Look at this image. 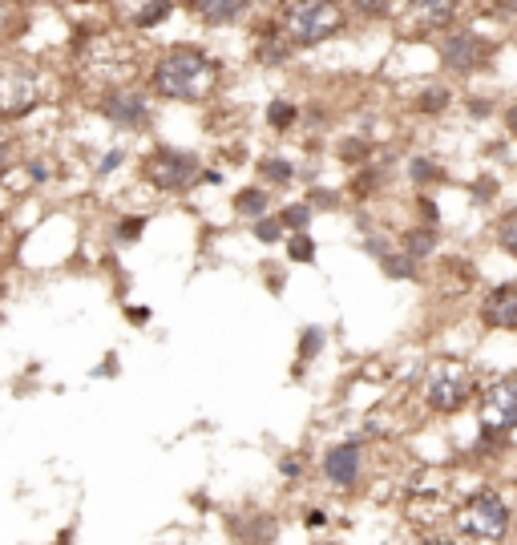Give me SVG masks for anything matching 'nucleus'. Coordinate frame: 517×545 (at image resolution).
<instances>
[{"label": "nucleus", "instance_id": "f3484780", "mask_svg": "<svg viewBox=\"0 0 517 545\" xmlns=\"http://www.w3.org/2000/svg\"><path fill=\"white\" fill-rule=\"evenodd\" d=\"M404 182L412 186V194H433L437 186L449 182V166L437 154H408L404 158Z\"/></svg>", "mask_w": 517, "mask_h": 545}, {"label": "nucleus", "instance_id": "864d4df0", "mask_svg": "<svg viewBox=\"0 0 517 545\" xmlns=\"http://www.w3.org/2000/svg\"><path fill=\"white\" fill-rule=\"evenodd\" d=\"M307 545H344V541H336V537H316V541H307Z\"/></svg>", "mask_w": 517, "mask_h": 545}, {"label": "nucleus", "instance_id": "2f4dec72", "mask_svg": "<svg viewBox=\"0 0 517 545\" xmlns=\"http://www.w3.org/2000/svg\"><path fill=\"white\" fill-rule=\"evenodd\" d=\"M275 214H279V223H283V231H287V235L312 231V223H316V210L303 202V194H299V198H287V202H283Z\"/></svg>", "mask_w": 517, "mask_h": 545}, {"label": "nucleus", "instance_id": "a211bd4d", "mask_svg": "<svg viewBox=\"0 0 517 545\" xmlns=\"http://www.w3.org/2000/svg\"><path fill=\"white\" fill-rule=\"evenodd\" d=\"M441 243H445V231H441V227H421V223H408V227H400V231H396V247H400L408 259H417L421 267L437 259Z\"/></svg>", "mask_w": 517, "mask_h": 545}, {"label": "nucleus", "instance_id": "6ab92c4d", "mask_svg": "<svg viewBox=\"0 0 517 545\" xmlns=\"http://www.w3.org/2000/svg\"><path fill=\"white\" fill-rule=\"evenodd\" d=\"M255 178L259 186H267L271 194L275 190H291L299 182V162L291 154H259L255 158Z\"/></svg>", "mask_w": 517, "mask_h": 545}, {"label": "nucleus", "instance_id": "5fc2aeb1", "mask_svg": "<svg viewBox=\"0 0 517 545\" xmlns=\"http://www.w3.org/2000/svg\"><path fill=\"white\" fill-rule=\"evenodd\" d=\"M53 545H73V529H65V533H61V537H57Z\"/></svg>", "mask_w": 517, "mask_h": 545}, {"label": "nucleus", "instance_id": "9b49d317", "mask_svg": "<svg viewBox=\"0 0 517 545\" xmlns=\"http://www.w3.org/2000/svg\"><path fill=\"white\" fill-rule=\"evenodd\" d=\"M477 424L501 428V432H517V376L513 372H497L481 380L477 392Z\"/></svg>", "mask_w": 517, "mask_h": 545}, {"label": "nucleus", "instance_id": "f03ea898", "mask_svg": "<svg viewBox=\"0 0 517 545\" xmlns=\"http://www.w3.org/2000/svg\"><path fill=\"white\" fill-rule=\"evenodd\" d=\"M275 17H279V29H283V41L295 53L324 49L352 29L344 0H283L275 9Z\"/></svg>", "mask_w": 517, "mask_h": 545}, {"label": "nucleus", "instance_id": "f8f14e48", "mask_svg": "<svg viewBox=\"0 0 517 545\" xmlns=\"http://www.w3.org/2000/svg\"><path fill=\"white\" fill-rule=\"evenodd\" d=\"M477 323L485 332L517 336V279H501L481 291L477 299Z\"/></svg>", "mask_w": 517, "mask_h": 545}, {"label": "nucleus", "instance_id": "603ef678", "mask_svg": "<svg viewBox=\"0 0 517 545\" xmlns=\"http://www.w3.org/2000/svg\"><path fill=\"white\" fill-rule=\"evenodd\" d=\"M283 0H255V13H275Z\"/></svg>", "mask_w": 517, "mask_h": 545}, {"label": "nucleus", "instance_id": "393cba45", "mask_svg": "<svg viewBox=\"0 0 517 545\" xmlns=\"http://www.w3.org/2000/svg\"><path fill=\"white\" fill-rule=\"evenodd\" d=\"M146 227H150V214L146 210H122L114 223H110V239H114V247H138L142 239H146Z\"/></svg>", "mask_w": 517, "mask_h": 545}, {"label": "nucleus", "instance_id": "c03bdc74", "mask_svg": "<svg viewBox=\"0 0 517 545\" xmlns=\"http://www.w3.org/2000/svg\"><path fill=\"white\" fill-rule=\"evenodd\" d=\"M493 21H501V25H513L517 21V0H485V5H481Z\"/></svg>", "mask_w": 517, "mask_h": 545}, {"label": "nucleus", "instance_id": "c9c22d12", "mask_svg": "<svg viewBox=\"0 0 517 545\" xmlns=\"http://www.w3.org/2000/svg\"><path fill=\"white\" fill-rule=\"evenodd\" d=\"M21 142L9 134V126H0V182H9L21 170Z\"/></svg>", "mask_w": 517, "mask_h": 545}, {"label": "nucleus", "instance_id": "37998d69", "mask_svg": "<svg viewBox=\"0 0 517 545\" xmlns=\"http://www.w3.org/2000/svg\"><path fill=\"white\" fill-rule=\"evenodd\" d=\"M299 525H303L307 533H324V529L332 525V509H328V505H307V509L299 513Z\"/></svg>", "mask_w": 517, "mask_h": 545}, {"label": "nucleus", "instance_id": "20e7f679", "mask_svg": "<svg viewBox=\"0 0 517 545\" xmlns=\"http://www.w3.org/2000/svg\"><path fill=\"white\" fill-rule=\"evenodd\" d=\"M513 529H517V509L493 485H481L453 505V533L465 545H509Z\"/></svg>", "mask_w": 517, "mask_h": 545}, {"label": "nucleus", "instance_id": "f257e3e1", "mask_svg": "<svg viewBox=\"0 0 517 545\" xmlns=\"http://www.w3.org/2000/svg\"><path fill=\"white\" fill-rule=\"evenodd\" d=\"M227 65L198 41H170L150 57L146 89L162 105H202L223 89Z\"/></svg>", "mask_w": 517, "mask_h": 545}, {"label": "nucleus", "instance_id": "5701e85b", "mask_svg": "<svg viewBox=\"0 0 517 545\" xmlns=\"http://www.w3.org/2000/svg\"><path fill=\"white\" fill-rule=\"evenodd\" d=\"M513 445V436L501 432V428H489V424H477V436H473V445L465 449L473 461H501Z\"/></svg>", "mask_w": 517, "mask_h": 545}, {"label": "nucleus", "instance_id": "1a4fd4ad", "mask_svg": "<svg viewBox=\"0 0 517 545\" xmlns=\"http://www.w3.org/2000/svg\"><path fill=\"white\" fill-rule=\"evenodd\" d=\"M368 436H360V432H352V436H344V441H332L324 453H320V461H316V473H320V481L332 489V493H340V497H356V493H364V485H368Z\"/></svg>", "mask_w": 517, "mask_h": 545}, {"label": "nucleus", "instance_id": "de8ad7c7", "mask_svg": "<svg viewBox=\"0 0 517 545\" xmlns=\"http://www.w3.org/2000/svg\"><path fill=\"white\" fill-rule=\"evenodd\" d=\"M497 118H501V130H505L509 138H517V97L501 105V114H497Z\"/></svg>", "mask_w": 517, "mask_h": 545}, {"label": "nucleus", "instance_id": "4be33fe9", "mask_svg": "<svg viewBox=\"0 0 517 545\" xmlns=\"http://www.w3.org/2000/svg\"><path fill=\"white\" fill-rule=\"evenodd\" d=\"M299 118H303V105L287 93H275L267 105H263V126L275 134V138H287L299 130Z\"/></svg>", "mask_w": 517, "mask_h": 545}, {"label": "nucleus", "instance_id": "8fccbe9b", "mask_svg": "<svg viewBox=\"0 0 517 545\" xmlns=\"http://www.w3.org/2000/svg\"><path fill=\"white\" fill-rule=\"evenodd\" d=\"M118 368H122V364H118V356L110 352V356H106V364H97V368H93V376H97V380H110V376H118Z\"/></svg>", "mask_w": 517, "mask_h": 545}, {"label": "nucleus", "instance_id": "72a5a7b5", "mask_svg": "<svg viewBox=\"0 0 517 545\" xmlns=\"http://www.w3.org/2000/svg\"><path fill=\"white\" fill-rule=\"evenodd\" d=\"M126 162H130V146H110V150H101L97 158H93V182H106V178H114L118 170H126Z\"/></svg>", "mask_w": 517, "mask_h": 545}, {"label": "nucleus", "instance_id": "79ce46f5", "mask_svg": "<svg viewBox=\"0 0 517 545\" xmlns=\"http://www.w3.org/2000/svg\"><path fill=\"white\" fill-rule=\"evenodd\" d=\"M412 210H417V223H421V227H441L437 194H412Z\"/></svg>", "mask_w": 517, "mask_h": 545}, {"label": "nucleus", "instance_id": "a878e982", "mask_svg": "<svg viewBox=\"0 0 517 545\" xmlns=\"http://www.w3.org/2000/svg\"><path fill=\"white\" fill-rule=\"evenodd\" d=\"M372 158H376V142H372L368 134H360V130H352V134H344V138L336 142V162L348 166V170H360V166H368Z\"/></svg>", "mask_w": 517, "mask_h": 545}, {"label": "nucleus", "instance_id": "f704fd0d", "mask_svg": "<svg viewBox=\"0 0 517 545\" xmlns=\"http://www.w3.org/2000/svg\"><path fill=\"white\" fill-rule=\"evenodd\" d=\"M247 231H251V239H255L259 247H283V239H287V231H283V223H279L275 210L263 214V218H255V223H247Z\"/></svg>", "mask_w": 517, "mask_h": 545}, {"label": "nucleus", "instance_id": "b1692460", "mask_svg": "<svg viewBox=\"0 0 517 545\" xmlns=\"http://www.w3.org/2000/svg\"><path fill=\"white\" fill-rule=\"evenodd\" d=\"M174 9H178V0H138V9L126 17V25L134 33H154L158 25H166L174 17Z\"/></svg>", "mask_w": 517, "mask_h": 545}, {"label": "nucleus", "instance_id": "ea45409f", "mask_svg": "<svg viewBox=\"0 0 517 545\" xmlns=\"http://www.w3.org/2000/svg\"><path fill=\"white\" fill-rule=\"evenodd\" d=\"M461 105H465V118L469 122H489V118L501 114V101L489 97V93H469V97H461Z\"/></svg>", "mask_w": 517, "mask_h": 545}, {"label": "nucleus", "instance_id": "e433bc0d", "mask_svg": "<svg viewBox=\"0 0 517 545\" xmlns=\"http://www.w3.org/2000/svg\"><path fill=\"white\" fill-rule=\"evenodd\" d=\"M497 194H501V178L497 174H477L469 182V206H477V210H489L497 202Z\"/></svg>", "mask_w": 517, "mask_h": 545}, {"label": "nucleus", "instance_id": "3c124183", "mask_svg": "<svg viewBox=\"0 0 517 545\" xmlns=\"http://www.w3.org/2000/svg\"><path fill=\"white\" fill-rule=\"evenodd\" d=\"M263 279H267L271 295H283V271H263Z\"/></svg>", "mask_w": 517, "mask_h": 545}, {"label": "nucleus", "instance_id": "ddd939ff", "mask_svg": "<svg viewBox=\"0 0 517 545\" xmlns=\"http://www.w3.org/2000/svg\"><path fill=\"white\" fill-rule=\"evenodd\" d=\"M227 537L235 545H279L283 521L271 509H235L227 513Z\"/></svg>", "mask_w": 517, "mask_h": 545}, {"label": "nucleus", "instance_id": "bb28decb", "mask_svg": "<svg viewBox=\"0 0 517 545\" xmlns=\"http://www.w3.org/2000/svg\"><path fill=\"white\" fill-rule=\"evenodd\" d=\"M29 29V5L25 0H0V49L21 41Z\"/></svg>", "mask_w": 517, "mask_h": 545}, {"label": "nucleus", "instance_id": "c85d7f7f", "mask_svg": "<svg viewBox=\"0 0 517 545\" xmlns=\"http://www.w3.org/2000/svg\"><path fill=\"white\" fill-rule=\"evenodd\" d=\"M489 239H493V247H497L505 259L517 263V206L497 210V218L489 223Z\"/></svg>", "mask_w": 517, "mask_h": 545}, {"label": "nucleus", "instance_id": "7ed1b4c3", "mask_svg": "<svg viewBox=\"0 0 517 545\" xmlns=\"http://www.w3.org/2000/svg\"><path fill=\"white\" fill-rule=\"evenodd\" d=\"M481 372L461 360V356H433L421 372V404L429 416H441V420H453L461 412H469L477 404V392H481Z\"/></svg>", "mask_w": 517, "mask_h": 545}, {"label": "nucleus", "instance_id": "423d86ee", "mask_svg": "<svg viewBox=\"0 0 517 545\" xmlns=\"http://www.w3.org/2000/svg\"><path fill=\"white\" fill-rule=\"evenodd\" d=\"M49 101L45 73L29 57H0V126H17L33 118Z\"/></svg>", "mask_w": 517, "mask_h": 545}, {"label": "nucleus", "instance_id": "473e14b6", "mask_svg": "<svg viewBox=\"0 0 517 545\" xmlns=\"http://www.w3.org/2000/svg\"><path fill=\"white\" fill-rule=\"evenodd\" d=\"M303 202L312 206L316 214H336V210H344V206H348V194H344V190H336V186L312 182V186H307V194H303Z\"/></svg>", "mask_w": 517, "mask_h": 545}, {"label": "nucleus", "instance_id": "49530a36", "mask_svg": "<svg viewBox=\"0 0 517 545\" xmlns=\"http://www.w3.org/2000/svg\"><path fill=\"white\" fill-rule=\"evenodd\" d=\"M417 545H465L457 533H445V529H429V533H421L417 537Z\"/></svg>", "mask_w": 517, "mask_h": 545}, {"label": "nucleus", "instance_id": "58836bf2", "mask_svg": "<svg viewBox=\"0 0 517 545\" xmlns=\"http://www.w3.org/2000/svg\"><path fill=\"white\" fill-rule=\"evenodd\" d=\"M360 251H364L372 263H380L384 255H392V251H396V235H392L388 227H376V231L360 235Z\"/></svg>", "mask_w": 517, "mask_h": 545}, {"label": "nucleus", "instance_id": "cd10ccee", "mask_svg": "<svg viewBox=\"0 0 517 545\" xmlns=\"http://www.w3.org/2000/svg\"><path fill=\"white\" fill-rule=\"evenodd\" d=\"M344 9L356 25H388L400 9V0H344Z\"/></svg>", "mask_w": 517, "mask_h": 545}, {"label": "nucleus", "instance_id": "4468645a", "mask_svg": "<svg viewBox=\"0 0 517 545\" xmlns=\"http://www.w3.org/2000/svg\"><path fill=\"white\" fill-rule=\"evenodd\" d=\"M182 9L202 29H235L255 17V0H182Z\"/></svg>", "mask_w": 517, "mask_h": 545}, {"label": "nucleus", "instance_id": "39448f33", "mask_svg": "<svg viewBox=\"0 0 517 545\" xmlns=\"http://www.w3.org/2000/svg\"><path fill=\"white\" fill-rule=\"evenodd\" d=\"M429 45L437 53V69L445 73V81L449 77L453 81H473V77L489 73L493 61H497V49H501L489 33H481L473 25H453L441 37H433Z\"/></svg>", "mask_w": 517, "mask_h": 545}, {"label": "nucleus", "instance_id": "412c9836", "mask_svg": "<svg viewBox=\"0 0 517 545\" xmlns=\"http://www.w3.org/2000/svg\"><path fill=\"white\" fill-rule=\"evenodd\" d=\"M271 210H275V194L267 186H259V182H247V186H239L231 194V214L239 218V223H255V218H263Z\"/></svg>", "mask_w": 517, "mask_h": 545}, {"label": "nucleus", "instance_id": "4c0bfd02", "mask_svg": "<svg viewBox=\"0 0 517 545\" xmlns=\"http://www.w3.org/2000/svg\"><path fill=\"white\" fill-rule=\"evenodd\" d=\"M275 473H279L283 485H299V481L307 477V453H299V449L279 453V457H275Z\"/></svg>", "mask_w": 517, "mask_h": 545}, {"label": "nucleus", "instance_id": "c756f323", "mask_svg": "<svg viewBox=\"0 0 517 545\" xmlns=\"http://www.w3.org/2000/svg\"><path fill=\"white\" fill-rule=\"evenodd\" d=\"M283 259L287 267H316L320 263V243L312 231H299V235H287L283 239Z\"/></svg>", "mask_w": 517, "mask_h": 545}, {"label": "nucleus", "instance_id": "dca6fc26", "mask_svg": "<svg viewBox=\"0 0 517 545\" xmlns=\"http://www.w3.org/2000/svg\"><path fill=\"white\" fill-rule=\"evenodd\" d=\"M388 182H392V166H384L380 158H372L368 166H360V170H352V178H348V202H356V206H372L384 190H388Z\"/></svg>", "mask_w": 517, "mask_h": 545}, {"label": "nucleus", "instance_id": "a19ab883", "mask_svg": "<svg viewBox=\"0 0 517 545\" xmlns=\"http://www.w3.org/2000/svg\"><path fill=\"white\" fill-rule=\"evenodd\" d=\"M53 158H45V154H25L21 158V170H25V178L33 182V186H49L53 178H57V170L49 166Z\"/></svg>", "mask_w": 517, "mask_h": 545}, {"label": "nucleus", "instance_id": "2eb2a0df", "mask_svg": "<svg viewBox=\"0 0 517 545\" xmlns=\"http://www.w3.org/2000/svg\"><path fill=\"white\" fill-rule=\"evenodd\" d=\"M457 101H461V97H457L453 81L433 77V81H421L417 89L408 93V114H412V118H421V122H437V118H445V114H449V109H453Z\"/></svg>", "mask_w": 517, "mask_h": 545}, {"label": "nucleus", "instance_id": "0eeeda50", "mask_svg": "<svg viewBox=\"0 0 517 545\" xmlns=\"http://www.w3.org/2000/svg\"><path fill=\"white\" fill-rule=\"evenodd\" d=\"M93 114L114 126L118 134H146L154 126V114H158V101L150 97L146 85H134V81H114V85H101L93 93Z\"/></svg>", "mask_w": 517, "mask_h": 545}, {"label": "nucleus", "instance_id": "7c9ffc66", "mask_svg": "<svg viewBox=\"0 0 517 545\" xmlns=\"http://www.w3.org/2000/svg\"><path fill=\"white\" fill-rule=\"evenodd\" d=\"M376 267H380V275H384L388 283H421V275H425V267H421L417 259H408L400 247H396L392 255H384Z\"/></svg>", "mask_w": 517, "mask_h": 545}, {"label": "nucleus", "instance_id": "6e6552de", "mask_svg": "<svg viewBox=\"0 0 517 545\" xmlns=\"http://www.w3.org/2000/svg\"><path fill=\"white\" fill-rule=\"evenodd\" d=\"M142 166V182L158 194V198H186L198 190V178H202V154L194 150H182V146H154L138 158Z\"/></svg>", "mask_w": 517, "mask_h": 545}, {"label": "nucleus", "instance_id": "a18cd8bd", "mask_svg": "<svg viewBox=\"0 0 517 545\" xmlns=\"http://www.w3.org/2000/svg\"><path fill=\"white\" fill-rule=\"evenodd\" d=\"M122 315H126L130 327H150V323H154V307H150V303H126Z\"/></svg>", "mask_w": 517, "mask_h": 545}, {"label": "nucleus", "instance_id": "09e8293b", "mask_svg": "<svg viewBox=\"0 0 517 545\" xmlns=\"http://www.w3.org/2000/svg\"><path fill=\"white\" fill-rule=\"evenodd\" d=\"M223 182H227V174H223L219 166H202V178H198V186H211V190H215V186H223Z\"/></svg>", "mask_w": 517, "mask_h": 545}, {"label": "nucleus", "instance_id": "aec40b11", "mask_svg": "<svg viewBox=\"0 0 517 545\" xmlns=\"http://www.w3.org/2000/svg\"><path fill=\"white\" fill-rule=\"evenodd\" d=\"M328 340H332V336H328L324 323H303V327H299V336H295V368H291L295 380L328 352Z\"/></svg>", "mask_w": 517, "mask_h": 545}, {"label": "nucleus", "instance_id": "9d476101", "mask_svg": "<svg viewBox=\"0 0 517 545\" xmlns=\"http://www.w3.org/2000/svg\"><path fill=\"white\" fill-rule=\"evenodd\" d=\"M465 0H400L392 29L400 41H433L445 29L461 25Z\"/></svg>", "mask_w": 517, "mask_h": 545}]
</instances>
